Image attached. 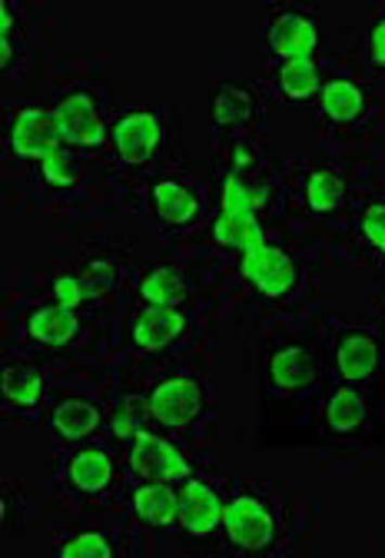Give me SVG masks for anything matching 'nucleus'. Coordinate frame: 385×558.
Masks as SVG:
<instances>
[{"label": "nucleus", "mask_w": 385, "mask_h": 558, "mask_svg": "<svg viewBox=\"0 0 385 558\" xmlns=\"http://www.w3.org/2000/svg\"><path fill=\"white\" fill-rule=\"evenodd\" d=\"M130 466H133L137 475L153 479V482L187 479L190 475L187 459L174 449V445L167 439H159V435H150V432L137 435V445H133V453H130Z\"/></svg>", "instance_id": "nucleus-1"}, {"label": "nucleus", "mask_w": 385, "mask_h": 558, "mask_svg": "<svg viewBox=\"0 0 385 558\" xmlns=\"http://www.w3.org/2000/svg\"><path fill=\"white\" fill-rule=\"evenodd\" d=\"M243 276L253 279L266 296H283L296 283V266L283 250L262 243L243 256Z\"/></svg>", "instance_id": "nucleus-2"}, {"label": "nucleus", "mask_w": 385, "mask_h": 558, "mask_svg": "<svg viewBox=\"0 0 385 558\" xmlns=\"http://www.w3.org/2000/svg\"><path fill=\"white\" fill-rule=\"evenodd\" d=\"M64 140L61 134V121L57 114H50V110H21L17 114V124H14V150L21 156H40L47 160L50 153H57V143Z\"/></svg>", "instance_id": "nucleus-3"}, {"label": "nucleus", "mask_w": 385, "mask_h": 558, "mask_svg": "<svg viewBox=\"0 0 385 558\" xmlns=\"http://www.w3.org/2000/svg\"><path fill=\"white\" fill-rule=\"evenodd\" d=\"M223 525L236 545L246 551H259L272 542V516L259 506L256 498H236L223 512Z\"/></svg>", "instance_id": "nucleus-4"}, {"label": "nucleus", "mask_w": 385, "mask_h": 558, "mask_svg": "<svg viewBox=\"0 0 385 558\" xmlns=\"http://www.w3.org/2000/svg\"><path fill=\"white\" fill-rule=\"evenodd\" d=\"M150 413L156 422L163 426H187L196 419L200 413V385L190 379H174V382H163L156 393L150 396Z\"/></svg>", "instance_id": "nucleus-5"}, {"label": "nucleus", "mask_w": 385, "mask_h": 558, "mask_svg": "<svg viewBox=\"0 0 385 558\" xmlns=\"http://www.w3.org/2000/svg\"><path fill=\"white\" fill-rule=\"evenodd\" d=\"M177 506H180V522L190 535H206L223 522V509H219L216 492L203 482H187L177 495Z\"/></svg>", "instance_id": "nucleus-6"}, {"label": "nucleus", "mask_w": 385, "mask_h": 558, "mask_svg": "<svg viewBox=\"0 0 385 558\" xmlns=\"http://www.w3.org/2000/svg\"><path fill=\"white\" fill-rule=\"evenodd\" d=\"M53 114H57V121H61L64 140L80 143V147H93L103 140V121L97 114V106L90 103V97L70 93L67 100H61V106L53 110Z\"/></svg>", "instance_id": "nucleus-7"}, {"label": "nucleus", "mask_w": 385, "mask_h": 558, "mask_svg": "<svg viewBox=\"0 0 385 558\" xmlns=\"http://www.w3.org/2000/svg\"><path fill=\"white\" fill-rule=\"evenodd\" d=\"M183 329H187L183 313H177L170 306H153V309H143L137 316L133 340L143 350H163V346H170Z\"/></svg>", "instance_id": "nucleus-8"}, {"label": "nucleus", "mask_w": 385, "mask_h": 558, "mask_svg": "<svg viewBox=\"0 0 385 558\" xmlns=\"http://www.w3.org/2000/svg\"><path fill=\"white\" fill-rule=\"evenodd\" d=\"M117 153L127 160V163H146L159 143V127H156V117L150 114H130L117 124Z\"/></svg>", "instance_id": "nucleus-9"}, {"label": "nucleus", "mask_w": 385, "mask_h": 558, "mask_svg": "<svg viewBox=\"0 0 385 558\" xmlns=\"http://www.w3.org/2000/svg\"><path fill=\"white\" fill-rule=\"evenodd\" d=\"M269 43L286 61H309L312 47H316V27L309 21L296 17V14H286V17H280L277 24H272Z\"/></svg>", "instance_id": "nucleus-10"}, {"label": "nucleus", "mask_w": 385, "mask_h": 558, "mask_svg": "<svg viewBox=\"0 0 385 558\" xmlns=\"http://www.w3.org/2000/svg\"><path fill=\"white\" fill-rule=\"evenodd\" d=\"M213 237L223 243V246H236L243 253H249V250H256V246L266 243L256 213H223V216L216 219Z\"/></svg>", "instance_id": "nucleus-11"}, {"label": "nucleus", "mask_w": 385, "mask_h": 558, "mask_svg": "<svg viewBox=\"0 0 385 558\" xmlns=\"http://www.w3.org/2000/svg\"><path fill=\"white\" fill-rule=\"evenodd\" d=\"M77 332V316L67 306H47L30 316V337L47 343V346H61Z\"/></svg>", "instance_id": "nucleus-12"}, {"label": "nucleus", "mask_w": 385, "mask_h": 558, "mask_svg": "<svg viewBox=\"0 0 385 558\" xmlns=\"http://www.w3.org/2000/svg\"><path fill=\"white\" fill-rule=\"evenodd\" d=\"M133 509L150 525H170L174 519H180L177 495L167 485H143V489H137Z\"/></svg>", "instance_id": "nucleus-13"}, {"label": "nucleus", "mask_w": 385, "mask_h": 558, "mask_svg": "<svg viewBox=\"0 0 385 558\" xmlns=\"http://www.w3.org/2000/svg\"><path fill=\"white\" fill-rule=\"evenodd\" d=\"M312 379H316V363L309 359V353L283 350V353L272 356V382H277L280 389L296 393V389H306Z\"/></svg>", "instance_id": "nucleus-14"}, {"label": "nucleus", "mask_w": 385, "mask_h": 558, "mask_svg": "<svg viewBox=\"0 0 385 558\" xmlns=\"http://www.w3.org/2000/svg\"><path fill=\"white\" fill-rule=\"evenodd\" d=\"M322 110L336 124H349L362 114V90L349 80H333L322 87Z\"/></svg>", "instance_id": "nucleus-15"}, {"label": "nucleus", "mask_w": 385, "mask_h": 558, "mask_svg": "<svg viewBox=\"0 0 385 558\" xmlns=\"http://www.w3.org/2000/svg\"><path fill=\"white\" fill-rule=\"evenodd\" d=\"M110 472H114V469H110V459L100 449H87V453L74 456V462H70V482L80 492H100V489H106L110 485Z\"/></svg>", "instance_id": "nucleus-16"}, {"label": "nucleus", "mask_w": 385, "mask_h": 558, "mask_svg": "<svg viewBox=\"0 0 385 558\" xmlns=\"http://www.w3.org/2000/svg\"><path fill=\"white\" fill-rule=\"evenodd\" d=\"M375 359H378V353H375V343L369 337H349L339 346V372L349 382L365 379L375 369Z\"/></svg>", "instance_id": "nucleus-17"}, {"label": "nucleus", "mask_w": 385, "mask_h": 558, "mask_svg": "<svg viewBox=\"0 0 385 558\" xmlns=\"http://www.w3.org/2000/svg\"><path fill=\"white\" fill-rule=\"evenodd\" d=\"M153 200H156V213H159L163 219H170V223H187V219H193V213H196L193 193L183 190V187H177V183H156Z\"/></svg>", "instance_id": "nucleus-18"}, {"label": "nucleus", "mask_w": 385, "mask_h": 558, "mask_svg": "<svg viewBox=\"0 0 385 558\" xmlns=\"http://www.w3.org/2000/svg\"><path fill=\"white\" fill-rule=\"evenodd\" d=\"M325 416H329V426H333L336 432H352L365 419V403H362L359 393H352V389H339V393L329 400Z\"/></svg>", "instance_id": "nucleus-19"}, {"label": "nucleus", "mask_w": 385, "mask_h": 558, "mask_svg": "<svg viewBox=\"0 0 385 558\" xmlns=\"http://www.w3.org/2000/svg\"><path fill=\"white\" fill-rule=\"evenodd\" d=\"M53 426H57V432L67 439H84L100 426V413L90 403H64L57 409V416H53Z\"/></svg>", "instance_id": "nucleus-20"}, {"label": "nucleus", "mask_w": 385, "mask_h": 558, "mask_svg": "<svg viewBox=\"0 0 385 558\" xmlns=\"http://www.w3.org/2000/svg\"><path fill=\"white\" fill-rule=\"evenodd\" d=\"M143 296L156 306H177L183 296H187V287L183 279L174 272V269H153L146 279H143Z\"/></svg>", "instance_id": "nucleus-21"}, {"label": "nucleus", "mask_w": 385, "mask_h": 558, "mask_svg": "<svg viewBox=\"0 0 385 558\" xmlns=\"http://www.w3.org/2000/svg\"><path fill=\"white\" fill-rule=\"evenodd\" d=\"M280 84H283V93H286V97L303 100V97L316 93V87H319V71L312 67V61H286L283 71H280Z\"/></svg>", "instance_id": "nucleus-22"}, {"label": "nucleus", "mask_w": 385, "mask_h": 558, "mask_svg": "<svg viewBox=\"0 0 385 558\" xmlns=\"http://www.w3.org/2000/svg\"><path fill=\"white\" fill-rule=\"evenodd\" d=\"M40 389H43V379L30 369H8L4 372V396L17 406H34L40 400Z\"/></svg>", "instance_id": "nucleus-23"}, {"label": "nucleus", "mask_w": 385, "mask_h": 558, "mask_svg": "<svg viewBox=\"0 0 385 558\" xmlns=\"http://www.w3.org/2000/svg\"><path fill=\"white\" fill-rule=\"evenodd\" d=\"M253 114V100H249V93L246 90H240V87H223L219 90V97H216V121L219 124H243L246 117Z\"/></svg>", "instance_id": "nucleus-24"}, {"label": "nucleus", "mask_w": 385, "mask_h": 558, "mask_svg": "<svg viewBox=\"0 0 385 558\" xmlns=\"http://www.w3.org/2000/svg\"><path fill=\"white\" fill-rule=\"evenodd\" d=\"M306 200L312 210H333L339 200H343V180L336 174H312L309 177V187H306Z\"/></svg>", "instance_id": "nucleus-25"}, {"label": "nucleus", "mask_w": 385, "mask_h": 558, "mask_svg": "<svg viewBox=\"0 0 385 558\" xmlns=\"http://www.w3.org/2000/svg\"><path fill=\"white\" fill-rule=\"evenodd\" d=\"M266 203V190H249L240 183V177H230L223 183V213H253Z\"/></svg>", "instance_id": "nucleus-26"}, {"label": "nucleus", "mask_w": 385, "mask_h": 558, "mask_svg": "<svg viewBox=\"0 0 385 558\" xmlns=\"http://www.w3.org/2000/svg\"><path fill=\"white\" fill-rule=\"evenodd\" d=\"M43 177H47L50 183H57V187H67V183H74V177H77V166H74L70 153H64V150L50 153V156L43 160Z\"/></svg>", "instance_id": "nucleus-27"}, {"label": "nucleus", "mask_w": 385, "mask_h": 558, "mask_svg": "<svg viewBox=\"0 0 385 558\" xmlns=\"http://www.w3.org/2000/svg\"><path fill=\"white\" fill-rule=\"evenodd\" d=\"M61 555L64 558H106L110 555V545L100 535H77L74 542H67L61 548Z\"/></svg>", "instance_id": "nucleus-28"}, {"label": "nucleus", "mask_w": 385, "mask_h": 558, "mask_svg": "<svg viewBox=\"0 0 385 558\" xmlns=\"http://www.w3.org/2000/svg\"><path fill=\"white\" fill-rule=\"evenodd\" d=\"M53 293H57V303L74 309L80 306V300L87 296V287H84V279H74V276H61L57 283H53Z\"/></svg>", "instance_id": "nucleus-29"}, {"label": "nucleus", "mask_w": 385, "mask_h": 558, "mask_svg": "<svg viewBox=\"0 0 385 558\" xmlns=\"http://www.w3.org/2000/svg\"><path fill=\"white\" fill-rule=\"evenodd\" d=\"M362 230H365L369 243H372L375 250L385 253V206H369V210H365Z\"/></svg>", "instance_id": "nucleus-30"}, {"label": "nucleus", "mask_w": 385, "mask_h": 558, "mask_svg": "<svg viewBox=\"0 0 385 558\" xmlns=\"http://www.w3.org/2000/svg\"><path fill=\"white\" fill-rule=\"evenodd\" d=\"M110 276H114V269H110L106 263H97V266H90V279H93V283L87 287V293H103L106 287H110Z\"/></svg>", "instance_id": "nucleus-31"}, {"label": "nucleus", "mask_w": 385, "mask_h": 558, "mask_svg": "<svg viewBox=\"0 0 385 558\" xmlns=\"http://www.w3.org/2000/svg\"><path fill=\"white\" fill-rule=\"evenodd\" d=\"M114 432H117V435H124V439L140 435V432H137V422H133V413H120V416L114 419Z\"/></svg>", "instance_id": "nucleus-32"}, {"label": "nucleus", "mask_w": 385, "mask_h": 558, "mask_svg": "<svg viewBox=\"0 0 385 558\" xmlns=\"http://www.w3.org/2000/svg\"><path fill=\"white\" fill-rule=\"evenodd\" d=\"M372 53H375V61L385 64V21L375 27V37H372Z\"/></svg>", "instance_id": "nucleus-33"}, {"label": "nucleus", "mask_w": 385, "mask_h": 558, "mask_svg": "<svg viewBox=\"0 0 385 558\" xmlns=\"http://www.w3.org/2000/svg\"><path fill=\"white\" fill-rule=\"evenodd\" d=\"M0 27H4V40H8V30H11V14H8V4L0 8Z\"/></svg>", "instance_id": "nucleus-34"}, {"label": "nucleus", "mask_w": 385, "mask_h": 558, "mask_svg": "<svg viewBox=\"0 0 385 558\" xmlns=\"http://www.w3.org/2000/svg\"><path fill=\"white\" fill-rule=\"evenodd\" d=\"M11 61V43L4 40V43H0V64H8Z\"/></svg>", "instance_id": "nucleus-35"}]
</instances>
